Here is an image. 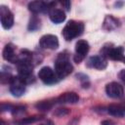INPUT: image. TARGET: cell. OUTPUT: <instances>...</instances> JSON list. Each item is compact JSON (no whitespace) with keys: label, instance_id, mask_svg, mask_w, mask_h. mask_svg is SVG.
Here are the masks:
<instances>
[{"label":"cell","instance_id":"6da1fadb","mask_svg":"<svg viewBox=\"0 0 125 125\" xmlns=\"http://www.w3.org/2000/svg\"><path fill=\"white\" fill-rule=\"evenodd\" d=\"M31 58H32L31 53H29L26 50H23L21 51V57L17 62V69L19 73L18 76L25 85L33 81V76H32L33 64Z\"/></svg>","mask_w":125,"mask_h":125},{"label":"cell","instance_id":"7a4b0ae2","mask_svg":"<svg viewBox=\"0 0 125 125\" xmlns=\"http://www.w3.org/2000/svg\"><path fill=\"white\" fill-rule=\"evenodd\" d=\"M73 70V65L69 61V57L66 53H61L58 55L55 61V72L60 79L69 75Z\"/></svg>","mask_w":125,"mask_h":125},{"label":"cell","instance_id":"3957f363","mask_svg":"<svg viewBox=\"0 0 125 125\" xmlns=\"http://www.w3.org/2000/svg\"><path fill=\"white\" fill-rule=\"evenodd\" d=\"M84 31V24L81 21H69L62 29V36L66 41H70L80 36Z\"/></svg>","mask_w":125,"mask_h":125},{"label":"cell","instance_id":"277c9868","mask_svg":"<svg viewBox=\"0 0 125 125\" xmlns=\"http://www.w3.org/2000/svg\"><path fill=\"white\" fill-rule=\"evenodd\" d=\"M102 56L104 58H108L112 61H121L123 62L125 60V55H124V49L123 47H107L106 45L104 46L102 49Z\"/></svg>","mask_w":125,"mask_h":125},{"label":"cell","instance_id":"5b68a950","mask_svg":"<svg viewBox=\"0 0 125 125\" xmlns=\"http://www.w3.org/2000/svg\"><path fill=\"white\" fill-rule=\"evenodd\" d=\"M38 77L43 83H45L47 85L55 84L60 80V78L58 77L56 72L49 66L42 67L38 72Z\"/></svg>","mask_w":125,"mask_h":125},{"label":"cell","instance_id":"8992f818","mask_svg":"<svg viewBox=\"0 0 125 125\" xmlns=\"http://www.w3.org/2000/svg\"><path fill=\"white\" fill-rule=\"evenodd\" d=\"M89 49H90V46L86 40H82V39L78 40L75 44V55L73 57L74 62L77 63L82 62L85 59L86 55L88 54Z\"/></svg>","mask_w":125,"mask_h":125},{"label":"cell","instance_id":"52a82bcc","mask_svg":"<svg viewBox=\"0 0 125 125\" xmlns=\"http://www.w3.org/2000/svg\"><path fill=\"white\" fill-rule=\"evenodd\" d=\"M56 5L55 2H42V1H32L28 4V10L33 14L46 13L54 9Z\"/></svg>","mask_w":125,"mask_h":125},{"label":"cell","instance_id":"ba28073f","mask_svg":"<svg viewBox=\"0 0 125 125\" xmlns=\"http://www.w3.org/2000/svg\"><path fill=\"white\" fill-rule=\"evenodd\" d=\"M0 20L1 24L5 29H10L14 24V15L9 8L4 5L0 6Z\"/></svg>","mask_w":125,"mask_h":125},{"label":"cell","instance_id":"9c48e42d","mask_svg":"<svg viewBox=\"0 0 125 125\" xmlns=\"http://www.w3.org/2000/svg\"><path fill=\"white\" fill-rule=\"evenodd\" d=\"M105 93L109 98L120 99L124 96V89L119 83L110 82L105 86Z\"/></svg>","mask_w":125,"mask_h":125},{"label":"cell","instance_id":"30bf717a","mask_svg":"<svg viewBox=\"0 0 125 125\" xmlns=\"http://www.w3.org/2000/svg\"><path fill=\"white\" fill-rule=\"evenodd\" d=\"M39 45L43 49H50L56 50L59 47V39L56 35L53 34H46L43 35L39 40Z\"/></svg>","mask_w":125,"mask_h":125},{"label":"cell","instance_id":"8fae6325","mask_svg":"<svg viewBox=\"0 0 125 125\" xmlns=\"http://www.w3.org/2000/svg\"><path fill=\"white\" fill-rule=\"evenodd\" d=\"M10 92L15 97H21L25 92V84L21 80L19 76H14L10 83Z\"/></svg>","mask_w":125,"mask_h":125},{"label":"cell","instance_id":"7c38bea8","mask_svg":"<svg viewBox=\"0 0 125 125\" xmlns=\"http://www.w3.org/2000/svg\"><path fill=\"white\" fill-rule=\"evenodd\" d=\"M87 65L89 67H92V68L103 70L107 65L106 58H104L102 55H100V56H93V57L89 58V60L87 62Z\"/></svg>","mask_w":125,"mask_h":125},{"label":"cell","instance_id":"4fadbf2b","mask_svg":"<svg viewBox=\"0 0 125 125\" xmlns=\"http://www.w3.org/2000/svg\"><path fill=\"white\" fill-rule=\"evenodd\" d=\"M3 59L7 62H14V63H17L19 58L18 56L16 55L15 53V46L11 43L7 44L4 49H3Z\"/></svg>","mask_w":125,"mask_h":125},{"label":"cell","instance_id":"5bb4252c","mask_svg":"<svg viewBox=\"0 0 125 125\" xmlns=\"http://www.w3.org/2000/svg\"><path fill=\"white\" fill-rule=\"evenodd\" d=\"M79 101V96L75 92H66L57 98L56 102L59 104H75Z\"/></svg>","mask_w":125,"mask_h":125},{"label":"cell","instance_id":"9a60e30c","mask_svg":"<svg viewBox=\"0 0 125 125\" xmlns=\"http://www.w3.org/2000/svg\"><path fill=\"white\" fill-rule=\"evenodd\" d=\"M49 17H50V20L54 22V23H61L62 21H64L66 16L64 14V12L61 9H52L49 13Z\"/></svg>","mask_w":125,"mask_h":125},{"label":"cell","instance_id":"2e32d148","mask_svg":"<svg viewBox=\"0 0 125 125\" xmlns=\"http://www.w3.org/2000/svg\"><path fill=\"white\" fill-rule=\"evenodd\" d=\"M119 25H120V22H119V21L117 19H115L114 17H112L110 15H107L104 18L103 27H104V29L110 31V30H113V29L117 28Z\"/></svg>","mask_w":125,"mask_h":125},{"label":"cell","instance_id":"e0dca14e","mask_svg":"<svg viewBox=\"0 0 125 125\" xmlns=\"http://www.w3.org/2000/svg\"><path fill=\"white\" fill-rule=\"evenodd\" d=\"M107 112L115 117H123L125 116V105L123 104H110L107 107Z\"/></svg>","mask_w":125,"mask_h":125},{"label":"cell","instance_id":"ac0fdd59","mask_svg":"<svg viewBox=\"0 0 125 125\" xmlns=\"http://www.w3.org/2000/svg\"><path fill=\"white\" fill-rule=\"evenodd\" d=\"M40 119H42V116L36 115V116H30V117H25V118L20 119V120L16 121L15 123H16L17 125H28V124L34 123V122H36V121H38V120H40Z\"/></svg>","mask_w":125,"mask_h":125},{"label":"cell","instance_id":"d6986e66","mask_svg":"<svg viewBox=\"0 0 125 125\" xmlns=\"http://www.w3.org/2000/svg\"><path fill=\"white\" fill-rule=\"evenodd\" d=\"M40 22L41 21L37 17H32L28 23V30H30V31L37 30L38 28H40V25H41Z\"/></svg>","mask_w":125,"mask_h":125},{"label":"cell","instance_id":"ffe728a7","mask_svg":"<svg viewBox=\"0 0 125 125\" xmlns=\"http://www.w3.org/2000/svg\"><path fill=\"white\" fill-rule=\"evenodd\" d=\"M53 105V103L51 101H42V102H39L35 104V106L41 110V111H46V110H49Z\"/></svg>","mask_w":125,"mask_h":125},{"label":"cell","instance_id":"44dd1931","mask_svg":"<svg viewBox=\"0 0 125 125\" xmlns=\"http://www.w3.org/2000/svg\"><path fill=\"white\" fill-rule=\"evenodd\" d=\"M67 113H68V110L66 108H58L57 111L55 112V114L58 115V116H63Z\"/></svg>","mask_w":125,"mask_h":125},{"label":"cell","instance_id":"7402d4cb","mask_svg":"<svg viewBox=\"0 0 125 125\" xmlns=\"http://www.w3.org/2000/svg\"><path fill=\"white\" fill-rule=\"evenodd\" d=\"M61 4H62V6H63V8L66 11L70 10V2L69 1H62V2H61Z\"/></svg>","mask_w":125,"mask_h":125},{"label":"cell","instance_id":"603a6c76","mask_svg":"<svg viewBox=\"0 0 125 125\" xmlns=\"http://www.w3.org/2000/svg\"><path fill=\"white\" fill-rule=\"evenodd\" d=\"M118 76H119V78L125 83V69H122V70L118 73Z\"/></svg>","mask_w":125,"mask_h":125},{"label":"cell","instance_id":"cb8c5ba5","mask_svg":"<svg viewBox=\"0 0 125 125\" xmlns=\"http://www.w3.org/2000/svg\"><path fill=\"white\" fill-rule=\"evenodd\" d=\"M102 125H117V124H115L113 121H111V120H104L103 122H102Z\"/></svg>","mask_w":125,"mask_h":125},{"label":"cell","instance_id":"d4e9b609","mask_svg":"<svg viewBox=\"0 0 125 125\" xmlns=\"http://www.w3.org/2000/svg\"><path fill=\"white\" fill-rule=\"evenodd\" d=\"M40 125H53V122L52 121H47L46 123H43V124H40Z\"/></svg>","mask_w":125,"mask_h":125},{"label":"cell","instance_id":"484cf974","mask_svg":"<svg viewBox=\"0 0 125 125\" xmlns=\"http://www.w3.org/2000/svg\"><path fill=\"white\" fill-rule=\"evenodd\" d=\"M1 125H6V123H5L3 120H1Z\"/></svg>","mask_w":125,"mask_h":125},{"label":"cell","instance_id":"4316f807","mask_svg":"<svg viewBox=\"0 0 125 125\" xmlns=\"http://www.w3.org/2000/svg\"><path fill=\"white\" fill-rule=\"evenodd\" d=\"M123 62H124V63H125V60H124V61H123Z\"/></svg>","mask_w":125,"mask_h":125}]
</instances>
